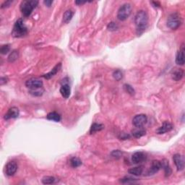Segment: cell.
<instances>
[{
	"label": "cell",
	"mask_w": 185,
	"mask_h": 185,
	"mask_svg": "<svg viewBox=\"0 0 185 185\" xmlns=\"http://www.w3.org/2000/svg\"><path fill=\"white\" fill-rule=\"evenodd\" d=\"M148 15L147 13L144 10H140L137 12L135 17V23L136 30L138 36L141 35L145 31L148 26Z\"/></svg>",
	"instance_id": "1"
},
{
	"label": "cell",
	"mask_w": 185,
	"mask_h": 185,
	"mask_svg": "<svg viewBox=\"0 0 185 185\" xmlns=\"http://www.w3.org/2000/svg\"><path fill=\"white\" fill-rule=\"evenodd\" d=\"M38 2L36 0H25L20 4V10L25 17H29L31 15L33 10L37 7Z\"/></svg>",
	"instance_id": "2"
},
{
	"label": "cell",
	"mask_w": 185,
	"mask_h": 185,
	"mask_svg": "<svg viewBox=\"0 0 185 185\" xmlns=\"http://www.w3.org/2000/svg\"><path fill=\"white\" fill-rule=\"evenodd\" d=\"M28 29L24 25L23 21L22 19L17 20L14 25L12 36L15 38H21L27 35Z\"/></svg>",
	"instance_id": "3"
},
{
	"label": "cell",
	"mask_w": 185,
	"mask_h": 185,
	"mask_svg": "<svg viewBox=\"0 0 185 185\" xmlns=\"http://www.w3.org/2000/svg\"><path fill=\"white\" fill-rule=\"evenodd\" d=\"M132 5L129 3H125L119 7L117 13V18L121 21H125L129 17L132 13Z\"/></svg>",
	"instance_id": "4"
},
{
	"label": "cell",
	"mask_w": 185,
	"mask_h": 185,
	"mask_svg": "<svg viewBox=\"0 0 185 185\" xmlns=\"http://www.w3.org/2000/svg\"><path fill=\"white\" fill-rule=\"evenodd\" d=\"M182 25V19L178 13H172L167 19V26L172 30H176Z\"/></svg>",
	"instance_id": "5"
},
{
	"label": "cell",
	"mask_w": 185,
	"mask_h": 185,
	"mask_svg": "<svg viewBox=\"0 0 185 185\" xmlns=\"http://www.w3.org/2000/svg\"><path fill=\"white\" fill-rule=\"evenodd\" d=\"M43 85V81L38 78H30L25 82V86L30 89L41 88Z\"/></svg>",
	"instance_id": "6"
},
{
	"label": "cell",
	"mask_w": 185,
	"mask_h": 185,
	"mask_svg": "<svg viewBox=\"0 0 185 185\" xmlns=\"http://www.w3.org/2000/svg\"><path fill=\"white\" fill-rule=\"evenodd\" d=\"M148 117L145 114L136 115L133 119V124L135 127H143L147 123Z\"/></svg>",
	"instance_id": "7"
},
{
	"label": "cell",
	"mask_w": 185,
	"mask_h": 185,
	"mask_svg": "<svg viewBox=\"0 0 185 185\" xmlns=\"http://www.w3.org/2000/svg\"><path fill=\"white\" fill-rule=\"evenodd\" d=\"M147 158V156L143 152H136L132 156V161L135 164H139L145 161Z\"/></svg>",
	"instance_id": "8"
},
{
	"label": "cell",
	"mask_w": 185,
	"mask_h": 185,
	"mask_svg": "<svg viewBox=\"0 0 185 185\" xmlns=\"http://www.w3.org/2000/svg\"><path fill=\"white\" fill-rule=\"evenodd\" d=\"M173 160H174V164L177 168L178 171H182L184 168V158L180 154L176 153L173 156Z\"/></svg>",
	"instance_id": "9"
},
{
	"label": "cell",
	"mask_w": 185,
	"mask_h": 185,
	"mask_svg": "<svg viewBox=\"0 0 185 185\" xmlns=\"http://www.w3.org/2000/svg\"><path fill=\"white\" fill-rule=\"evenodd\" d=\"M160 168H161V163H160V160H154L152 161L151 166H150L149 171L148 172L147 175H153V174H155L157 172H159Z\"/></svg>",
	"instance_id": "10"
},
{
	"label": "cell",
	"mask_w": 185,
	"mask_h": 185,
	"mask_svg": "<svg viewBox=\"0 0 185 185\" xmlns=\"http://www.w3.org/2000/svg\"><path fill=\"white\" fill-rule=\"evenodd\" d=\"M19 109L17 107H12L10 108L9 110L7 111V112L5 114V117H4V119L5 120H9V119H16V118L18 117L19 116Z\"/></svg>",
	"instance_id": "11"
},
{
	"label": "cell",
	"mask_w": 185,
	"mask_h": 185,
	"mask_svg": "<svg viewBox=\"0 0 185 185\" xmlns=\"http://www.w3.org/2000/svg\"><path fill=\"white\" fill-rule=\"evenodd\" d=\"M64 82H63L62 86L60 88V93L62 94V97L64 98H68L70 95V86L69 85L68 82H66V78L63 80Z\"/></svg>",
	"instance_id": "12"
},
{
	"label": "cell",
	"mask_w": 185,
	"mask_h": 185,
	"mask_svg": "<svg viewBox=\"0 0 185 185\" xmlns=\"http://www.w3.org/2000/svg\"><path fill=\"white\" fill-rule=\"evenodd\" d=\"M173 128H174V126H173L172 123L168 122V121H164L161 127H160L156 130V133L158 134V135L165 134L172 130Z\"/></svg>",
	"instance_id": "13"
},
{
	"label": "cell",
	"mask_w": 185,
	"mask_h": 185,
	"mask_svg": "<svg viewBox=\"0 0 185 185\" xmlns=\"http://www.w3.org/2000/svg\"><path fill=\"white\" fill-rule=\"evenodd\" d=\"M17 170V164L15 161H10L6 166V174L9 176H13Z\"/></svg>",
	"instance_id": "14"
},
{
	"label": "cell",
	"mask_w": 185,
	"mask_h": 185,
	"mask_svg": "<svg viewBox=\"0 0 185 185\" xmlns=\"http://www.w3.org/2000/svg\"><path fill=\"white\" fill-rule=\"evenodd\" d=\"M184 45L183 44L182 45V47H181V49L178 51L177 54H176V64L182 66V65H184Z\"/></svg>",
	"instance_id": "15"
},
{
	"label": "cell",
	"mask_w": 185,
	"mask_h": 185,
	"mask_svg": "<svg viewBox=\"0 0 185 185\" xmlns=\"http://www.w3.org/2000/svg\"><path fill=\"white\" fill-rule=\"evenodd\" d=\"M160 163H161V168L164 169V173H165V176L166 177H168L172 173V168H171V166L169 165V163H168V161L166 159L162 160Z\"/></svg>",
	"instance_id": "16"
},
{
	"label": "cell",
	"mask_w": 185,
	"mask_h": 185,
	"mask_svg": "<svg viewBox=\"0 0 185 185\" xmlns=\"http://www.w3.org/2000/svg\"><path fill=\"white\" fill-rule=\"evenodd\" d=\"M61 67H62V64H61V63H59V64H56V66L54 67L49 72L47 73V74L44 75H43V77H44V78L45 79H47V80H48V79H50V78H52V77H54V75H55L56 73H57L60 70Z\"/></svg>",
	"instance_id": "17"
},
{
	"label": "cell",
	"mask_w": 185,
	"mask_h": 185,
	"mask_svg": "<svg viewBox=\"0 0 185 185\" xmlns=\"http://www.w3.org/2000/svg\"><path fill=\"white\" fill-rule=\"evenodd\" d=\"M146 130L143 127H136L135 129L132 130V135L136 138H140L145 135Z\"/></svg>",
	"instance_id": "18"
},
{
	"label": "cell",
	"mask_w": 185,
	"mask_h": 185,
	"mask_svg": "<svg viewBox=\"0 0 185 185\" xmlns=\"http://www.w3.org/2000/svg\"><path fill=\"white\" fill-rule=\"evenodd\" d=\"M172 77L173 80L175 81L181 80L184 77V71L182 69H176L175 70H174L172 72Z\"/></svg>",
	"instance_id": "19"
},
{
	"label": "cell",
	"mask_w": 185,
	"mask_h": 185,
	"mask_svg": "<svg viewBox=\"0 0 185 185\" xmlns=\"http://www.w3.org/2000/svg\"><path fill=\"white\" fill-rule=\"evenodd\" d=\"M143 172V166H137V167L129 168V169L128 170V173L130 174H132V175H134V176L142 175Z\"/></svg>",
	"instance_id": "20"
},
{
	"label": "cell",
	"mask_w": 185,
	"mask_h": 185,
	"mask_svg": "<svg viewBox=\"0 0 185 185\" xmlns=\"http://www.w3.org/2000/svg\"><path fill=\"white\" fill-rule=\"evenodd\" d=\"M46 117H47L48 120L56 121V122H59V121H60L61 120L60 114H58L57 112H55V111L48 113V115L46 116Z\"/></svg>",
	"instance_id": "21"
},
{
	"label": "cell",
	"mask_w": 185,
	"mask_h": 185,
	"mask_svg": "<svg viewBox=\"0 0 185 185\" xmlns=\"http://www.w3.org/2000/svg\"><path fill=\"white\" fill-rule=\"evenodd\" d=\"M73 15H74V13L72 10H67L63 15V22L64 23H68L72 20Z\"/></svg>",
	"instance_id": "22"
},
{
	"label": "cell",
	"mask_w": 185,
	"mask_h": 185,
	"mask_svg": "<svg viewBox=\"0 0 185 185\" xmlns=\"http://www.w3.org/2000/svg\"><path fill=\"white\" fill-rule=\"evenodd\" d=\"M104 129V125L102 124H98V123H94L91 125V127L90 129V133L93 134L96 132L101 131V130Z\"/></svg>",
	"instance_id": "23"
},
{
	"label": "cell",
	"mask_w": 185,
	"mask_h": 185,
	"mask_svg": "<svg viewBox=\"0 0 185 185\" xmlns=\"http://www.w3.org/2000/svg\"><path fill=\"white\" fill-rule=\"evenodd\" d=\"M56 179L54 176H46L42 179V183L44 184H52L56 182Z\"/></svg>",
	"instance_id": "24"
},
{
	"label": "cell",
	"mask_w": 185,
	"mask_h": 185,
	"mask_svg": "<svg viewBox=\"0 0 185 185\" xmlns=\"http://www.w3.org/2000/svg\"><path fill=\"white\" fill-rule=\"evenodd\" d=\"M70 165L73 168H77L82 165V161L79 158L73 157L70 159Z\"/></svg>",
	"instance_id": "25"
},
{
	"label": "cell",
	"mask_w": 185,
	"mask_h": 185,
	"mask_svg": "<svg viewBox=\"0 0 185 185\" xmlns=\"http://www.w3.org/2000/svg\"><path fill=\"white\" fill-rule=\"evenodd\" d=\"M113 77H114V78L116 80L119 81V80H121V79H122V78H123V73H122V72H121V70H117L114 71Z\"/></svg>",
	"instance_id": "26"
},
{
	"label": "cell",
	"mask_w": 185,
	"mask_h": 185,
	"mask_svg": "<svg viewBox=\"0 0 185 185\" xmlns=\"http://www.w3.org/2000/svg\"><path fill=\"white\" fill-rule=\"evenodd\" d=\"M18 52L17 51H13L11 54H10V56H8V61L10 62H14L18 59Z\"/></svg>",
	"instance_id": "27"
},
{
	"label": "cell",
	"mask_w": 185,
	"mask_h": 185,
	"mask_svg": "<svg viewBox=\"0 0 185 185\" xmlns=\"http://www.w3.org/2000/svg\"><path fill=\"white\" fill-rule=\"evenodd\" d=\"M41 88L30 89V91H29L30 94L33 95V96H40V95L43 94V92H44V91L43 90L41 91Z\"/></svg>",
	"instance_id": "28"
},
{
	"label": "cell",
	"mask_w": 185,
	"mask_h": 185,
	"mask_svg": "<svg viewBox=\"0 0 185 185\" xmlns=\"http://www.w3.org/2000/svg\"><path fill=\"white\" fill-rule=\"evenodd\" d=\"M124 89H125V91H126V92H127V93H129V95H135V89H134L130 85L125 84L124 85Z\"/></svg>",
	"instance_id": "29"
},
{
	"label": "cell",
	"mask_w": 185,
	"mask_h": 185,
	"mask_svg": "<svg viewBox=\"0 0 185 185\" xmlns=\"http://www.w3.org/2000/svg\"><path fill=\"white\" fill-rule=\"evenodd\" d=\"M136 179H133L131 177H125L123 179H121L120 182L123 184H133L136 182Z\"/></svg>",
	"instance_id": "30"
},
{
	"label": "cell",
	"mask_w": 185,
	"mask_h": 185,
	"mask_svg": "<svg viewBox=\"0 0 185 185\" xmlns=\"http://www.w3.org/2000/svg\"><path fill=\"white\" fill-rule=\"evenodd\" d=\"M10 50V44H5V45L2 46L0 48V52L2 54H7Z\"/></svg>",
	"instance_id": "31"
},
{
	"label": "cell",
	"mask_w": 185,
	"mask_h": 185,
	"mask_svg": "<svg viewBox=\"0 0 185 185\" xmlns=\"http://www.w3.org/2000/svg\"><path fill=\"white\" fill-rule=\"evenodd\" d=\"M111 155L113 158H116V159H119V158H120L121 156H122V153H121L119 150H115L111 152Z\"/></svg>",
	"instance_id": "32"
},
{
	"label": "cell",
	"mask_w": 185,
	"mask_h": 185,
	"mask_svg": "<svg viewBox=\"0 0 185 185\" xmlns=\"http://www.w3.org/2000/svg\"><path fill=\"white\" fill-rule=\"evenodd\" d=\"M118 28H119V26H118L117 24L116 23H114V22H111V23L107 25L108 30H110V31H115V30L118 29Z\"/></svg>",
	"instance_id": "33"
},
{
	"label": "cell",
	"mask_w": 185,
	"mask_h": 185,
	"mask_svg": "<svg viewBox=\"0 0 185 185\" xmlns=\"http://www.w3.org/2000/svg\"><path fill=\"white\" fill-rule=\"evenodd\" d=\"M119 138H120V140H127V139H129L130 138V135H129V134L127 133H121L120 135H119Z\"/></svg>",
	"instance_id": "34"
},
{
	"label": "cell",
	"mask_w": 185,
	"mask_h": 185,
	"mask_svg": "<svg viewBox=\"0 0 185 185\" xmlns=\"http://www.w3.org/2000/svg\"><path fill=\"white\" fill-rule=\"evenodd\" d=\"M12 3H13V1H6L2 4V5L1 8H2V9H4V8L10 7V5H11Z\"/></svg>",
	"instance_id": "35"
},
{
	"label": "cell",
	"mask_w": 185,
	"mask_h": 185,
	"mask_svg": "<svg viewBox=\"0 0 185 185\" xmlns=\"http://www.w3.org/2000/svg\"><path fill=\"white\" fill-rule=\"evenodd\" d=\"M44 4L46 6H47L48 7H50L53 4V1H51V0H46V1L44 2Z\"/></svg>",
	"instance_id": "36"
},
{
	"label": "cell",
	"mask_w": 185,
	"mask_h": 185,
	"mask_svg": "<svg viewBox=\"0 0 185 185\" xmlns=\"http://www.w3.org/2000/svg\"><path fill=\"white\" fill-rule=\"evenodd\" d=\"M7 83V78H1V81H0V83H1V85H3L4 84Z\"/></svg>",
	"instance_id": "37"
},
{
	"label": "cell",
	"mask_w": 185,
	"mask_h": 185,
	"mask_svg": "<svg viewBox=\"0 0 185 185\" xmlns=\"http://www.w3.org/2000/svg\"><path fill=\"white\" fill-rule=\"evenodd\" d=\"M86 3V2H81V1H76L75 2V4L78 5H84V4Z\"/></svg>",
	"instance_id": "38"
}]
</instances>
